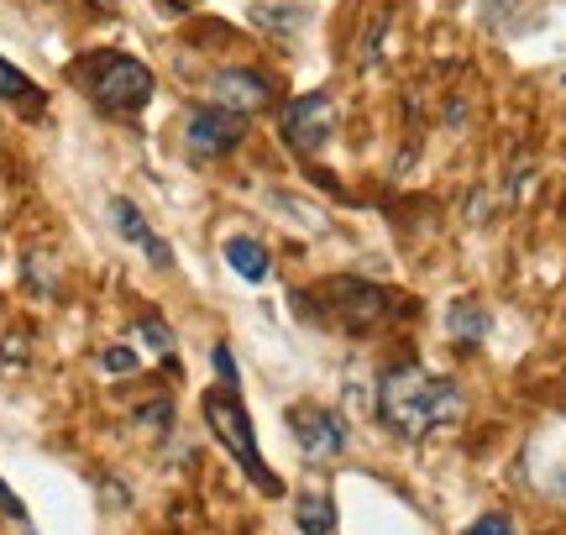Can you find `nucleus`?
<instances>
[{"label": "nucleus", "instance_id": "1", "mask_svg": "<svg viewBox=\"0 0 566 535\" xmlns=\"http://www.w3.org/2000/svg\"><path fill=\"white\" fill-rule=\"evenodd\" d=\"M378 415L399 436L420 441V436L441 431V426H451L462 415V394H457V384H446V378L424 368H394L378 384Z\"/></svg>", "mask_w": 566, "mask_h": 535}, {"label": "nucleus", "instance_id": "2", "mask_svg": "<svg viewBox=\"0 0 566 535\" xmlns=\"http://www.w3.org/2000/svg\"><path fill=\"white\" fill-rule=\"evenodd\" d=\"M80 80L90 90V101L105 105L111 116H137L142 105L153 101V69L137 59H126V53H95V59L80 63Z\"/></svg>", "mask_w": 566, "mask_h": 535}, {"label": "nucleus", "instance_id": "3", "mask_svg": "<svg viewBox=\"0 0 566 535\" xmlns=\"http://www.w3.org/2000/svg\"><path fill=\"white\" fill-rule=\"evenodd\" d=\"M200 410H205V426L216 431V441L242 462V473L252 478L263 494H279V478L268 473L263 452H258V436H252V415H247V405L237 399V389H210L200 399Z\"/></svg>", "mask_w": 566, "mask_h": 535}, {"label": "nucleus", "instance_id": "4", "mask_svg": "<svg viewBox=\"0 0 566 535\" xmlns=\"http://www.w3.org/2000/svg\"><path fill=\"white\" fill-rule=\"evenodd\" d=\"M325 137H331V101H325L321 90H310V95H294V101L283 105V143L294 147V153H321Z\"/></svg>", "mask_w": 566, "mask_h": 535}, {"label": "nucleus", "instance_id": "5", "mask_svg": "<svg viewBox=\"0 0 566 535\" xmlns=\"http://www.w3.org/2000/svg\"><path fill=\"white\" fill-rule=\"evenodd\" d=\"M331 310H336V321L346 331H367L378 326L384 315H394V294L363 284V279H336L331 284Z\"/></svg>", "mask_w": 566, "mask_h": 535}, {"label": "nucleus", "instance_id": "6", "mask_svg": "<svg viewBox=\"0 0 566 535\" xmlns=\"http://www.w3.org/2000/svg\"><path fill=\"white\" fill-rule=\"evenodd\" d=\"M289 431L300 441V452L310 462H321V457H336L346 447V426L336 410H321V405H294L289 410Z\"/></svg>", "mask_w": 566, "mask_h": 535}, {"label": "nucleus", "instance_id": "7", "mask_svg": "<svg viewBox=\"0 0 566 535\" xmlns=\"http://www.w3.org/2000/svg\"><path fill=\"white\" fill-rule=\"evenodd\" d=\"M210 95H216V105L221 111H231V116H258V111H268L273 105V84H268V74H258V69H221L216 80H210Z\"/></svg>", "mask_w": 566, "mask_h": 535}, {"label": "nucleus", "instance_id": "8", "mask_svg": "<svg viewBox=\"0 0 566 535\" xmlns=\"http://www.w3.org/2000/svg\"><path fill=\"white\" fill-rule=\"evenodd\" d=\"M237 143H242V116H231L221 105L195 111L189 126H184V147H189L195 158H221V153H231Z\"/></svg>", "mask_w": 566, "mask_h": 535}, {"label": "nucleus", "instance_id": "9", "mask_svg": "<svg viewBox=\"0 0 566 535\" xmlns=\"http://www.w3.org/2000/svg\"><path fill=\"white\" fill-rule=\"evenodd\" d=\"M111 216H116V231H122L126 242H137V248L147 252V258H153L158 268H174V252H168V242H163L158 231L142 221V210L132 206V200H111Z\"/></svg>", "mask_w": 566, "mask_h": 535}, {"label": "nucleus", "instance_id": "10", "mask_svg": "<svg viewBox=\"0 0 566 535\" xmlns=\"http://www.w3.org/2000/svg\"><path fill=\"white\" fill-rule=\"evenodd\" d=\"M226 263H231V273H242L247 284H263L268 279V252H263V242H252V237H231V242H226Z\"/></svg>", "mask_w": 566, "mask_h": 535}, {"label": "nucleus", "instance_id": "11", "mask_svg": "<svg viewBox=\"0 0 566 535\" xmlns=\"http://www.w3.org/2000/svg\"><path fill=\"white\" fill-rule=\"evenodd\" d=\"M446 326H451V336H457L462 347H478L488 336V310L478 305V300H457L451 315H446Z\"/></svg>", "mask_w": 566, "mask_h": 535}, {"label": "nucleus", "instance_id": "12", "mask_svg": "<svg viewBox=\"0 0 566 535\" xmlns=\"http://www.w3.org/2000/svg\"><path fill=\"white\" fill-rule=\"evenodd\" d=\"M0 101H11V105H27V111H42V90L27 74H21L17 63H6L0 59Z\"/></svg>", "mask_w": 566, "mask_h": 535}, {"label": "nucleus", "instance_id": "13", "mask_svg": "<svg viewBox=\"0 0 566 535\" xmlns=\"http://www.w3.org/2000/svg\"><path fill=\"white\" fill-rule=\"evenodd\" d=\"M294 520H300V531H304V535H331V531H336V510H331V499L315 494V489H310V494L300 499Z\"/></svg>", "mask_w": 566, "mask_h": 535}, {"label": "nucleus", "instance_id": "14", "mask_svg": "<svg viewBox=\"0 0 566 535\" xmlns=\"http://www.w3.org/2000/svg\"><path fill=\"white\" fill-rule=\"evenodd\" d=\"M137 336H142V342H147L153 352H163V357L174 352V336H168V326H163L158 315H147V321H137Z\"/></svg>", "mask_w": 566, "mask_h": 535}, {"label": "nucleus", "instance_id": "15", "mask_svg": "<svg viewBox=\"0 0 566 535\" xmlns=\"http://www.w3.org/2000/svg\"><path fill=\"white\" fill-rule=\"evenodd\" d=\"M462 535H514V520L493 510V515H478V520H472Z\"/></svg>", "mask_w": 566, "mask_h": 535}, {"label": "nucleus", "instance_id": "16", "mask_svg": "<svg viewBox=\"0 0 566 535\" xmlns=\"http://www.w3.org/2000/svg\"><path fill=\"white\" fill-rule=\"evenodd\" d=\"M101 368L105 373H132V368H137V352H132V347H105L101 352Z\"/></svg>", "mask_w": 566, "mask_h": 535}, {"label": "nucleus", "instance_id": "17", "mask_svg": "<svg viewBox=\"0 0 566 535\" xmlns=\"http://www.w3.org/2000/svg\"><path fill=\"white\" fill-rule=\"evenodd\" d=\"M210 363H216V373H221L226 389H237V363H231V347H216L210 352Z\"/></svg>", "mask_w": 566, "mask_h": 535}, {"label": "nucleus", "instance_id": "18", "mask_svg": "<svg viewBox=\"0 0 566 535\" xmlns=\"http://www.w3.org/2000/svg\"><path fill=\"white\" fill-rule=\"evenodd\" d=\"M0 515H11V520H21V525H27V510H21V499L11 494L6 483H0Z\"/></svg>", "mask_w": 566, "mask_h": 535}, {"label": "nucleus", "instance_id": "19", "mask_svg": "<svg viewBox=\"0 0 566 535\" xmlns=\"http://www.w3.org/2000/svg\"><path fill=\"white\" fill-rule=\"evenodd\" d=\"M179 6H189V0H179Z\"/></svg>", "mask_w": 566, "mask_h": 535}]
</instances>
